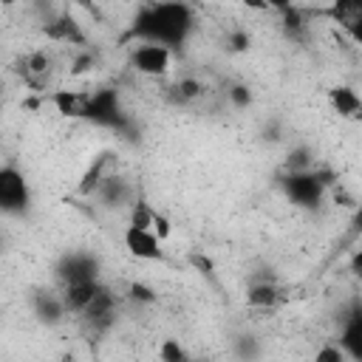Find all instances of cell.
Here are the masks:
<instances>
[{"label":"cell","mask_w":362,"mask_h":362,"mask_svg":"<svg viewBox=\"0 0 362 362\" xmlns=\"http://www.w3.org/2000/svg\"><path fill=\"white\" fill-rule=\"evenodd\" d=\"M195 28V8L187 3H144L136 8L127 37L136 42L181 48Z\"/></svg>","instance_id":"1"},{"label":"cell","mask_w":362,"mask_h":362,"mask_svg":"<svg viewBox=\"0 0 362 362\" xmlns=\"http://www.w3.org/2000/svg\"><path fill=\"white\" fill-rule=\"evenodd\" d=\"M79 119H85L90 124H99V127H110L116 133L130 130V116L124 113L116 88H96L90 93H82Z\"/></svg>","instance_id":"2"},{"label":"cell","mask_w":362,"mask_h":362,"mask_svg":"<svg viewBox=\"0 0 362 362\" xmlns=\"http://www.w3.org/2000/svg\"><path fill=\"white\" fill-rule=\"evenodd\" d=\"M331 184H334V175L325 170H317V167L305 170V173H283L280 175V189L300 209H314L317 204H322Z\"/></svg>","instance_id":"3"},{"label":"cell","mask_w":362,"mask_h":362,"mask_svg":"<svg viewBox=\"0 0 362 362\" xmlns=\"http://www.w3.org/2000/svg\"><path fill=\"white\" fill-rule=\"evenodd\" d=\"M31 209V184L14 164H0V215H25Z\"/></svg>","instance_id":"4"},{"label":"cell","mask_w":362,"mask_h":362,"mask_svg":"<svg viewBox=\"0 0 362 362\" xmlns=\"http://www.w3.org/2000/svg\"><path fill=\"white\" fill-rule=\"evenodd\" d=\"M54 272L59 286L88 283V280H99V260L90 252H65Z\"/></svg>","instance_id":"5"},{"label":"cell","mask_w":362,"mask_h":362,"mask_svg":"<svg viewBox=\"0 0 362 362\" xmlns=\"http://www.w3.org/2000/svg\"><path fill=\"white\" fill-rule=\"evenodd\" d=\"M130 65L144 76H164L173 65V51L153 42H136L130 51Z\"/></svg>","instance_id":"6"},{"label":"cell","mask_w":362,"mask_h":362,"mask_svg":"<svg viewBox=\"0 0 362 362\" xmlns=\"http://www.w3.org/2000/svg\"><path fill=\"white\" fill-rule=\"evenodd\" d=\"M124 249L136 257V260H161L164 257V249H161V240L150 232V229H136V226H127L124 235Z\"/></svg>","instance_id":"7"},{"label":"cell","mask_w":362,"mask_h":362,"mask_svg":"<svg viewBox=\"0 0 362 362\" xmlns=\"http://www.w3.org/2000/svg\"><path fill=\"white\" fill-rule=\"evenodd\" d=\"M342 354L348 356V362H359L362 359V308L354 303L351 314L345 317L342 322V334H339V342Z\"/></svg>","instance_id":"8"},{"label":"cell","mask_w":362,"mask_h":362,"mask_svg":"<svg viewBox=\"0 0 362 362\" xmlns=\"http://www.w3.org/2000/svg\"><path fill=\"white\" fill-rule=\"evenodd\" d=\"M113 314H116V300H113V294H110V288L107 286H102V291L90 300V305L79 314L90 328H96V331H105L110 322H113Z\"/></svg>","instance_id":"9"},{"label":"cell","mask_w":362,"mask_h":362,"mask_svg":"<svg viewBox=\"0 0 362 362\" xmlns=\"http://www.w3.org/2000/svg\"><path fill=\"white\" fill-rule=\"evenodd\" d=\"M102 280H88V283H74V286H62V291H59V297H62V305H65V311L68 314H82L88 305H90V300L102 291Z\"/></svg>","instance_id":"10"},{"label":"cell","mask_w":362,"mask_h":362,"mask_svg":"<svg viewBox=\"0 0 362 362\" xmlns=\"http://www.w3.org/2000/svg\"><path fill=\"white\" fill-rule=\"evenodd\" d=\"M96 195H99L107 206H130V204L136 201L133 187H130L122 175H107V178L96 187Z\"/></svg>","instance_id":"11"},{"label":"cell","mask_w":362,"mask_h":362,"mask_svg":"<svg viewBox=\"0 0 362 362\" xmlns=\"http://www.w3.org/2000/svg\"><path fill=\"white\" fill-rule=\"evenodd\" d=\"M31 305H34V314L45 322V325H57L62 322V317L68 314L65 305H62V297L54 294V291H37L31 297Z\"/></svg>","instance_id":"12"},{"label":"cell","mask_w":362,"mask_h":362,"mask_svg":"<svg viewBox=\"0 0 362 362\" xmlns=\"http://www.w3.org/2000/svg\"><path fill=\"white\" fill-rule=\"evenodd\" d=\"M328 102H331L334 113H339L342 119H354L362 110V99L351 85H334L328 90Z\"/></svg>","instance_id":"13"},{"label":"cell","mask_w":362,"mask_h":362,"mask_svg":"<svg viewBox=\"0 0 362 362\" xmlns=\"http://www.w3.org/2000/svg\"><path fill=\"white\" fill-rule=\"evenodd\" d=\"M280 300H283V291H280V286L272 283V280L252 283L249 291H246V303H249L252 308H274Z\"/></svg>","instance_id":"14"},{"label":"cell","mask_w":362,"mask_h":362,"mask_svg":"<svg viewBox=\"0 0 362 362\" xmlns=\"http://www.w3.org/2000/svg\"><path fill=\"white\" fill-rule=\"evenodd\" d=\"M45 34L51 40H59V42H82L85 40L82 31H79V25L74 20H57L51 25H45Z\"/></svg>","instance_id":"15"},{"label":"cell","mask_w":362,"mask_h":362,"mask_svg":"<svg viewBox=\"0 0 362 362\" xmlns=\"http://www.w3.org/2000/svg\"><path fill=\"white\" fill-rule=\"evenodd\" d=\"M158 362H192V356L175 337H167L158 342Z\"/></svg>","instance_id":"16"},{"label":"cell","mask_w":362,"mask_h":362,"mask_svg":"<svg viewBox=\"0 0 362 362\" xmlns=\"http://www.w3.org/2000/svg\"><path fill=\"white\" fill-rule=\"evenodd\" d=\"M51 102L57 105V110H59V113H65V116H74V119H79V107H82V93H76V90H57V93L51 96Z\"/></svg>","instance_id":"17"},{"label":"cell","mask_w":362,"mask_h":362,"mask_svg":"<svg viewBox=\"0 0 362 362\" xmlns=\"http://www.w3.org/2000/svg\"><path fill=\"white\" fill-rule=\"evenodd\" d=\"M305 170H314L311 150H308V147H294V150L286 156V173H305Z\"/></svg>","instance_id":"18"},{"label":"cell","mask_w":362,"mask_h":362,"mask_svg":"<svg viewBox=\"0 0 362 362\" xmlns=\"http://www.w3.org/2000/svg\"><path fill=\"white\" fill-rule=\"evenodd\" d=\"M153 223V206L144 201V198H136L130 204V223L127 226H136V229H150Z\"/></svg>","instance_id":"19"},{"label":"cell","mask_w":362,"mask_h":362,"mask_svg":"<svg viewBox=\"0 0 362 362\" xmlns=\"http://www.w3.org/2000/svg\"><path fill=\"white\" fill-rule=\"evenodd\" d=\"M201 90H204V85H201L198 79H192V76H184V79L175 85V93H178L181 102H192V99H198Z\"/></svg>","instance_id":"20"},{"label":"cell","mask_w":362,"mask_h":362,"mask_svg":"<svg viewBox=\"0 0 362 362\" xmlns=\"http://www.w3.org/2000/svg\"><path fill=\"white\" fill-rule=\"evenodd\" d=\"M150 232L164 243L170 235H173V223H170V218L164 215V212H158V209H153V223H150Z\"/></svg>","instance_id":"21"},{"label":"cell","mask_w":362,"mask_h":362,"mask_svg":"<svg viewBox=\"0 0 362 362\" xmlns=\"http://www.w3.org/2000/svg\"><path fill=\"white\" fill-rule=\"evenodd\" d=\"M314 362H348V356L342 354V348L337 342H325V345L317 348Z\"/></svg>","instance_id":"22"},{"label":"cell","mask_w":362,"mask_h":362,"mask_svg":"<svg viewBox=\"0 0 362 362\" xmlns=\"http://www.w3.org/2000/svg\"><path fill=\"white\" fill-rule=\"evenodd\" d=\"M130 300L136 303H156V291L144 283H130Z\"/></svg>","instance_id":"23"},{"label":"cell","mask_w":362,"mask_h":362,"mask_svg":"<svg viewBox=\"0 0 362 362\" xmlns=\"http://www.w3.org/2000/svg\"><path fill=\"white\" fill-rule=\"evenodd\" d=\"M235 348H238V354H240L243 359H255V356H257V339H255V337H240Z\"/></svg>","instance_id":"24"},{"label":"cell","mask_w":362,"mask_h":362,"mask_svg":"<svg viewBox=\"0 0 362 362\" xmlns=\"http://www.w3.org/2000/svg\"><path fill=\"white\" fill-rule=\"evenodd\" d=\"M229 99H232L238 107H246V105L252 102V93H249L246 85H232V88H229Z\"/></svg>","instance_id":"25"},{"label":"cell","mask_w":362,"mask_h":362,"mask_svg":"<svg viewBox=\"0 0 362 362\" xmlns=\"http://www.w3.org/2000/svg\"><path fill=\"white\" fill-rule=\"evenodd\" d=\"M229 48H232V51L249 48V34H246V31H232V34H229Z\"/></svg>","instance_id":"26"},{"label":"cell","mask_w":362,"mask_h":362,"mask_svg":"<svg viewBox=\"0 0 362 362\" xmlns=\"http://www.w3.org/2000/svg\"><path fill=\"white\" fill-rule=\"evenodd\" d=\"M192 362H206V359H192Z\"/></svg>","instance_id":"27"}]
</instances>
